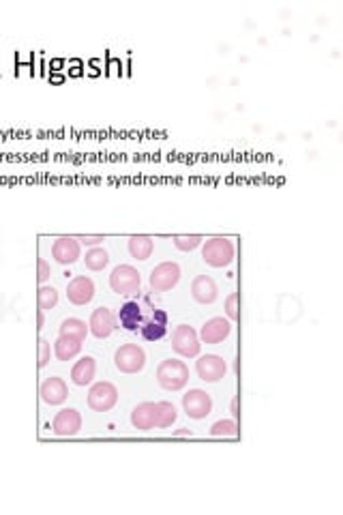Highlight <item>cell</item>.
<instances>
[{"label":"cell","mask_w":343,"mask_h":515,"mask_svg":"<svg viewBox=\"0 0 343 515\" xmlns=\"http://www.w3.org/2000/svg\"><path fill=\"white\" fill-rule=\"evenodd\" d=\"M202 260L212 269H223L234 260V243L225 236L208 238L202 247Z\"/></svg>","instance_id":"6da1fadb"},{"label":"cell","mask_w":343,"mask_h":515,"mask_svg":"<svg viewBox=\"0 0 343 515\" xmlns=\"http://www.w3.org/2000/svg\"><path fill=\"white\" fill-rule=\"evenodd\" d=\"M157 382L165 391H180L189 382V367L178 359H165L157 367Z\"/></svg>","instance_id":"7a4b0ae2"},{"label":"cell","mask_w":343,"mask_h":515,"mask_svg":"<svg viewBox=\"0 0 343 515\" xmlns=\"http://www.w3.org/2000/svg\"><path fill=\"white\" fill-rule=\"evenodd\" d=\"M114 365L123 373H138L146 365V352L138 344H123L114 354Z\"/></svg>","instance_id":"3957f363"},{"label":"cell","mask_w":343,"mask_h":515,"mask_svg":"<svg viewBox=\"0 0 343 515\" xmlns=\"http://www.w3.org/2000/svg\"><path fill=\"white\" fill-rule=\"evenodd\" d=\"M119 402V389L111 382H97L88 391V408L94 413H107Z\"/></svg>","instance_id":"277c9868"},{"label":"cell","mask_w":343,"mask_h":515,"mask_svg":"<svg viewBox=\"0 0 343 515\" xmlns=\"http://www.w3.org/2000/svg\"><path fill=\"white\" fill-rule=\"evenodd\" d=\"M140 284H142V277L138 269H134L131 265H121L109 275V288L116 294H136L140 292Z\"/></svg>","instance_id":"5b68a950"},{"label":"cell","mask_w":343,"mask_h":515,"mask_svg":"<svg viewBox=\"0 0 343 515\" xmlns=\"http://www.w3.org/2000/svg\"><path fill=\"white\" fill-rule=\"evenodd\" d=\"M200 337L189 324H178L172 333V350L185 359H193L200 354Z\"/></svg>","instance_id":"8992f818"},{"label":"cell","mask_w":343,"mask_h":515,"mask_svg":"<svg viewBox=\"0 0 343 515\" xmlns=\"http://www.w3.org/2000/svg\"><path fill=\"white\" fill-rule=\"evenodd\" d=\"M183 408L189 419H206L212 410V398L202 389H191L187 395H183Z\"/></svg>","instance_id":"52a82bcc"},{"label":"cell","mask_w":343,"mask_h":515,"mask_svg":"<svg viewBox=\"0 0 343 515\" xmlns=\"http://www.w3.org/2000/svg\"><path fill=\"white\" fill-rule=\"evenodd\" d=\"M180 280V267L176 262H161L151 273V288L153 292H168Z\"/></svg>","instance_id":"ba28073f"},{"label":"cell","mask_w":343,"mask_h":515,"mask_svg":"<svg viewBox=\"0 0 343 515\" xmlns=\"http://www.w3.org/2000/svg\"><path fill=\"white\" fill-rule=\"evenodd\" d=\"M195 371H197L200 380H204V382H219L227 371V363L223 361V356L204 354L195 361Z\"/></svg>","instance_id":"9c48e42d"},{"label":"cell","mask_w":343,"mask_h":515,"mask_svg":"<svg viewBox=\"0 0 343 515\" xmlns=\"http://www.w3.org/2000/svg\"><path fill=\"white\" fill-rule=\"evenodd\" d=\"M82 430V415L75 408H62L54 421H52V432L56 436H75Z\"/></svg>","instance_id":"30bf717a"},{"label":"cell","mask_w":343,"mask_h":515,"mask_svg":"<svg viewBox=\"0 0 343 515\" xmlns=\"http://www.w3.org/2000/svg\"><path fill=\"white\" fill-rule=\"evenodd\" d=\"M232 333V324L227 318L223 316H217V318H210L204 322L202 331H200V339L204 344H221L223 339H227Z\"/></svg>","instance_id":"8fae6325"},{"label":"cell","mask_w":343,"mask_h":515,"mask_svg":"<svg viewBox=\"0 0 343 515\" xmlns=\"http://www.w3.org/2000/svg\"><path fill=\"white\" fill-rule=\"evenodd\" d=\"M39 395L45 404L50 406H60L67 398H69V389L62 378L58 376H50L41 382V389H39Z\"/></svg>","instance_id":"7c38bea8"},{"label":"cell","mask_w":343,"mask_h":515,"mask_svg":"<svg viewBox=\"0 0 343 515\" xmlns=\"http://www.w3.org/2000/svg\"><path fill=\"white\" fill-rule=\"evenodd\" d=\"M80 251H82V245L73 236H60L52 245V255L58 265H73L80 258Z\"/></svg>","instance_id":"4fadbf2b"},{"label":"cell","mask_w":343,"mask_h":515,"mask_svg":"<svg viewBox=\"0 0 343 515\" xmlns=\"http://www.w3.org/2000/svg\"><path fill=\"white\" fill-rule=\"evenodd\" d=\"M88 329L97 339H105L116 329V318H114V314L107 307H97L90 316Z\"/></svg>","instance_id":"5bb4252c"},{"label":"cell","mask_w":343,"mask_h":515,"mask_svg":"<svg viewBox=\"0 0 343 515\" xmlns=\"http://www.w3.org/2000/svg\"><path fill=\"white\" fill-rule=\"evenodd\" d=\"M67 297L73 305H88L94 297V284L86 275H77L67 286Z\"/></svg>","instance_id":"9a60e30c"},{"label":"cell","mask_w":343,"mask_h":515,"mask_svg":"<svg viewBox=\"0 0 343 515\" xmlns=\"http://www.w3.org/2000/svg\"><path fill=\"white\" fill-rule=\"evenodd\" d=\"M140 331H142L144 339H148V341L163 339L165 333H168V314L163 309H155L151 314V318L140 324Z\"/></svg>","instance_id":"2e32d148"},{"label":"cell","mask_w":343,"mask_h":515,"mask_svg":"<svg viewBox=\"0 0 343 515\" xmlns=\"http://www.w3.org/2000/svg\"><path fill=\"white\" fill-rule=\"evenodd\" d=\"M191 294H193V299H195L197 303L210 305V303L217 301L219 290H217V284H214L212 277H208V275H197V277L191 282Z\"/></svg>","instance_id":"e0dca14e"},{"label":"cell","mask_w":343,"mask_h":515,"mask_svg":"<svg viewBox=\"0 0 343 515\" xmlns=\"http://www.w3.org/2000/svg\"><path fill=\"white\" fill-rule=\"evenodd\" d=\"M94 373H97V361L92 356H82L71 369V380L77 386H86L92 382Z\"/></svg>","instance_id":"ac0fdd59"},{"label":"cell","mask_w":343,"mask_h":515,"mask_svg":"<svg viewBox=\"0 0 343 515\" xmlns=\"http://www.w3.org/2000/svg\"><path fill=\"white\" fill-rule=\"evenodd\" d=\"M131 423L136 430L148 432L155 428V404L153 402H142L134 408L131 413Z\"/></svg>","instance_id":"d6986e66"},{"label":"cell","mask_w":343,"mask_h":515,"mask_svg":"<svg viewBox=\"0 0 343 515\" xmlns=\"http://www.w3.org/2000/svg\"><path fill=\"white\" fill-rule=\"evenodd\" d=\"M119 320H121V326L127 329V331H138V326L144 322L142 320V307L138 301H127L121 312H119Z\"/></svg>","instance_id":"ffe728a7"},{"label":"cell","mask_w":343,"mask_h":515,"mask_svg":"<svg viewBox=\"0 0 343 515\" xmlns=\"http://www.w3.org/2000/svg\"><path fill=\"white\" fill-rule=\"evenodd\" d=\"M82 350V341L75 339V337H67V335H60L56 341H54V352H56V359L58 361H71L80 354Z\"/></svg>","instance_id":"44dd1931"},{"label":"cell","mask_w":343,"mask_h":515,"mask_svg":"<svg viewBox=\"0 0 343 515\" xmlns=\"http://www.w3.org/2000/svg\"><path fill=\"white\" fill-rule=\"evenodd\" d=\"M153 249H155V240L151 236L136 234L129 238V253H131V258H136V260H148Z\"/></svg>","instance_id":"7402d4cb"},{"label":"cell","mask_w":343,"mask_h":515,"mask_svg":"<svg viewBox=\"0 0 343 515\" xmlns=\"http://www.w3.org/2000/svg\"><path fill=\"white\" fill-rule=\"evenodd\" d=\"M176 408L170 402H157L155 404V428L168 430L172 428V423L176 421Z\"/></svg>","instance_id":"603a6c76"},{"label":"cell","mask_w":343,"mask_h":515,"mask_svg":"<svg viewBox=\"0 0 343 515\" xmlns=\"http://www.w3.org/2000/svg\"><path fill=\"white\" fill-rule=\"evenodd\" d=\"M109 262V253L103 249V247H92L86 251V258H84V265L88 271H103Z\"/></svg>","instance_id":"cb8c5ba5"},{"label":"cell","mask_w":343,"mask_h":515,"mask_svg":"<svg viewBox=\"0 0 343 515\" xmlns=\"http://www.w3.org/2000/svg\"><path fill=\"white\" fill-rule=\"evenodd\" d=\"M60 335L75 337V339L84 341L86 335H88V326H86V322L80 320V318H67V320H62V324H60Z\"/></svg>","instance_id":"d4e9b609"},{"label":"cell","mask_w":343,"mask_h":515,"mask_svg":"<svg viewBox=\"0 0 343 515\" xmlns=\"http://www.w3.org/2000/svg\"><path fill=\"white\" fill-rule=\"evenodd\" d=\"M37 305L41 312H50L58 305V290L54 286H41L37 292Z\"/></svg>","instance_id":"484cf974"},{"label":"cell","mask_w":343,"mask_h":515,"mask_svg":"<svg viewBox=\"0 0 343 515\" xmlns=\"http://www.w3.org/2000/svg\"><path fill=\"white\" fill-rule=\"evenodd\" d=\"M236 421L234 419H221V421H217L212 428H210V434L214 436V438H221V436H227V438H234L236 436Z\"/></svg>","instance_id":"4316f807"},{"label":"cell","mask_w":343,"mask_h":515,"mask_svg":"<svg viewBox=\"0 0 343 515\" xmlns=\"http://www.w3.org/2000/svg\"><path fill=\"white\" fill-rule=\"evenodd\" d=\"M202 236H197V234H191V236H174V245H176V249H180V251H193L195 247H200L202 245Z\"/></svg>","instance_id":"83f0119b"},{"label":"cell","mask_w":343,"mask_h":515,"mask_svg":"<svg viewBox=\"0 0 343 515\" xmlns=\"http://www.w3.org/2000/svg\"><path fill=\"white\" fill-rule=\"evenodd\" d=\"M225 314L230 320L239 318V292H232L230 297L225 299Z\"/></svg>","instance_id":"f1b7e54d"},{"label":"cell","mask_w":343,"mask_h":515,"mask_svg":"<svg viewBox=\"0 0 343 515\" xmlns=\"http://www.w3.org/2000/svg\"><path fill=\"white\" fill-rule=\"evenodd\" d=\"M50 356H52V346L48 339H39V367H45L50 363Z\"/></svg>","instance_id":"f546056e"},{"label":"cell","mask_w":343,"mask_h":515,"mask_svg":"<svg viewBox=\"0 0 343 515\" xmlns=\"http://www.w3.org/2000/svg\"><path fill=\"white\" fill-rule=\"evenodd\" d=\"M50 275H52V271H50L48 260L39 258V260H37V280H39V284H45V282L50 280Z\"/></svg>","instance_id":"4dcf8cb0"},{"label":"cell","mask_w":343,"mask_h":515,"mask_svg":"<svg viewBox=\"0 0 343 515\" xmlns=\"http://www.w3.org/2000/svg\"><path fill=\"white\" fill-rule=\"evenodd\" d=\"M80 245H86V247H99L105 238L103 236H77Z\"/></svg>","instance_id":"1f68e13d"},{"label":"cell","mask_w":343,"mask_h":515,"mask_svg":"<svg viewBox=\"0 0 343 515\" xmlns=\"http://www.w3.org/2000/svg\"><path fill=\"white\" fill-rule=\"evenodd\" d=\"M45 312H41L39 309V314H37V329H43V324H45V316H43Z\"/></svg>","instance_id":"d6a6232c"},{"label":"cell","mask_w":343,"mask_h":515,"mask_svg":"<svg viewBox=\"0 0 343 515\" xmlns=\"http://www.w3.org/2000/svg\"><path fill=\"white\" fill-rule=\"evenodd\" d=\"M232 415H234V417L239 415V402H236V400L232 402Z\"/></svg>","instance_id":"836d02e7"},{"label":"cell","mask_w":343,"mask_h":515,"mask_svg":"<svg viewBox=\"0 0 343 515\" xmlns=\"http://www.w3.org/2000/svg\"><path fill=\"white\" fill-rule=\"evenodd\" d=\"M176 434H178V436H187V434L191 436V432H189V430H180V432H176Z\"/></svg>","instance_id":"e575fe53"}]
</instances>
